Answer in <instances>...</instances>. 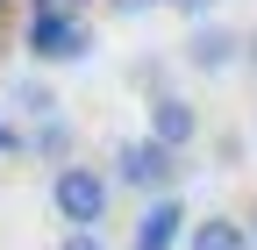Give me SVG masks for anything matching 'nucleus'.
Returning <instances> with one entry per match:
<instances>
[{
	"label": "nucleus",
	"mask_w": 257,
	"mask_h": 250,
	"mask_svg": "<svg viewBox=\"0 0 257 250\" xmlns=\"http://www.w3.org/2000/svg\"><path fill=\"white\" fill-rule=\"evenodd\" d=\"M0 15H8V0H0Z\"/></svg>",
	"instance_id": "16"
},
{
	"label": "nucleus",
	"mask_w": 257,
	"mask_h": 250,
	"mask_svg": "<svg viewBox=\"0 0 257 250\" xmlns=\"http://www.w3.org/2000/svg\"><path fill=\"white\" fill-rule=\"evenodd\" d=\"M179 8H186V15H207V8H214V0H179Z\"/></svg>",
	"instance_id": "12"
},
{
	"label": "nucleus",
	"mask_w": 257,
	"mask_h": 250,
	"mask_svg": "<svg viewBox=\"0 0 257 250\" xmlns=\"http://www.w3.org/2000/svg\"><path fill=\"white\" fill-rule=\"evenodd\" d=\"M107 172H93V165H57L50 179V207H57V222L64 229H100L107 222Z\"/></svg>",
	"instance_id": "1"
},
{
	"label": "nucleus",
	"mask_w": 257,
	"mask_h": 250,
	"mask_svg": "<svg viewBox=\"0 0 257 250\" xmlns=\"http://www.w3.org/2000/svg\"><path fill=\"white\" fill-rule=\"evenodd\" d=\"M114 186H136V193H150V200L179 193V150H165L157 136H128L114 150Z\"/></svg>",
	"instance_id": "2"
},
{
	"label": "nucleus",
	"mask_w": 257,
	"mask_h": 250,
	"mask_svg": "<svg viewBox=\"0 0 257 250\" xmlns=\"http://www.w3.org/2000/svg\"><path fill=\"white\" fill-rule=\"evenodd\" d=\"M0 150H22V136L8 129V114H0Z\"/></svg>",
	"instance_id": "11"
},
{
	"label": "nucleus",
	"mask_w": 257,
	"mask_h": 250,
	"mask_svg": "<svg viewBox=\"0 0 257 250\" xmlns=\"http://www.w3.org/2000/svg\"><path fill=\"white\" fill-rule=\"evenodd\" d=\"M29 15H86V0H29Z\"/></svg>",
	"instance_id": "10"
},
{
	"label": "nucleus",
	"mask_w": 257,
	"mask_h": 250,
	"mask_svg": "<svg viewBox=\"0 0 257 250\" xmlns=\"http://www.w3.org/2000/svg\"><path fill=\"white\" fill-rule=\"evenodd\" d=\"M250 243H257V214H250Z\"/></svg>",
	"instance_id": "15"
},
{
	"label": "nucleus",
	"mask_w": 257,
	"mask_h": 250,
	"mask_svg": "<svg viewBox=\"0 0 257 250\" xmlns=\"http://www.w3.org/2000/svg\"><path fill=\"white\" fill-rule=\"evenodd\" d=\"M186 229H193L186 200H179V193H165V200H150V207L136 214V236H128V250H179V243H186Z\"/></svg>",
	"instance_id": "4"
},
{
	"label": "nucleus",
	"mask_w": 257,
	"mask_h": 250,
	"mask_svg": "<svg viewBox=\"0 0 257 250\" xmlns=\"http://www.w3.org/2000/svg\"><path fill=\"white\" fill-rule=\"evenodd\" d=\"M186 250H257V243H250V222H236V214H207V222L186 229Z\"/></svg>",
	"instance_id": "7"
},
{
	"label": "nucleus",
	"mask_w": 257,
	"mask_h": 250,
	"mask_svg": "<svg viewBox=\"0 0 257 250\" xmlns=\"http://www.w3.org/2000/svg\"><path fill=\"white\" fill-rule=\"evenodd\" d=\"M143 136H157L165 150H186L193 136H200V107L179 100V93H150V129Z\"/></svg>",
	"instance_id": "6"
},
{
	"label": "nucleus",
	"mask_w": 257,
	"mask_h": 250,
	"mask_svg": "<svg viewBox=\"0 0 257 250\" xmlns=\"http://www.w3.org/2000/svg\"><path fill=\"white\" fill-rule=\"evenodd\" d=\"M114 8H121V15H136V8H150V0H114Z\"/></svg>",
	"instance_id": "14"
},
{
	"label": "nucleus",
	"mask_w": 257,
	"mask_h": 250,
	"mask_svg": "<svg viewBox=\"0 0 257 250\" xmlns=\"http://www.w3.org/2000/svg\"><path fill=\"white\" fill-rule=\"evenodd\" d=\"M86 50H93L86 15H29V57L36 65H79Z\"/></svg>",
	"instance_id": "3"
},
{
	"label": "nucleus",
	"mask_w": 257,
	"mask_h": 250,
	"mask_svg": "<svg viewBox=\"0 0 257 250\" xmlns=\"http://www.w3.org/2000/svg\"><path fill=\"white\" fill-rule=\"evenodd\" d=\"M243 57H250V65H257V29H250V36H243Z\"/></svg>",
	"instance_id": "13"
},
{
	"label": "nucleus",
	"mask_w": 257,
	"mask_h": 250,
	"mask_svg": "<svg viewBox=\"0 0 257 250\" xmlns=\"http://www.w3.org/2000/svg\"><path fill=\"white\" fill-rule=\"evenodd\" d=\"M36 150H43V158H64V165H72V129H64V114H50L43 129H36Z\"/></svg>",
	"instance_id": "8"
},
{
	"label": "nucleus",
	"mask_w": 257,
	"mask_h": 250,
	"mask_svg": "<svg viewBox=\"0 0 257 250\" xmlns=\"http://www.w3.org/2000/svg\"><path fill=\"white\" fill-rule=\"evenodd\" d=\"M57 250H107V243H100V229H64Z\"/></svg>",
	"instance_id": "9"
},
{
	"label": "nucleus",
	"mask_w": 257,
	"mask_h": 250,
	"mask_svg": "<svg viewBox=\"0 0 257 250\" xmlns=\"http://www.w3.org/2000/svg\"><path fill=\"white\" fill-rule=\"evenodd\" d=\"M236 57H243V36H236L229 22H200V29L186 36V65H193V72H207V79H214V72H229Z\"/></svg>",
	"instance_id": "5"
}]
</instances>
